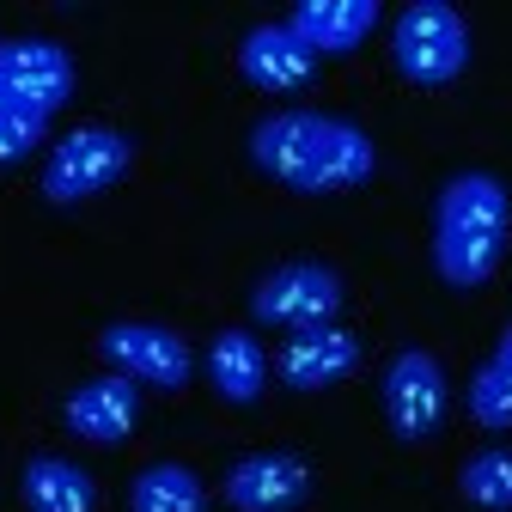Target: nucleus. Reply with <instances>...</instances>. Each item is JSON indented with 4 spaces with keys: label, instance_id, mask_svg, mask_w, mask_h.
Segmentation results:
<instances>
[{
    "label": "nucleus",
    "instance_id": "2",
    "mask_svg": "<svg viewBox=\"0 0 512 512\" xmlns=\"http://www.w3.org/2000/svg\"><path fill=\"white\" fill-rule=\"evenodd\" d=\"M512 232V196L494 171H452L433 196V269L445 287H482L500 269Z\"/></svg>",
    "mask_w": 512,
    "mask_h": 512
},
{
    "label": "nucleus",
    "instance_id": "3",
    "mask_svg": "<svg viewBox=\"0 0 512 512\" xmlns=\"http://www.w3.org/2000/svg\"><path fill=\"white\" fill-rule=\"evenodd\" d=\"M391 61L409 86H452L470 68V25L452 0H409L391 25Z\"/></svg>",
    "mask_w": 512,
    "mask_h": 512
},
{
    "label": "nucleus",
    "instance_id": "18",
    "mask_svg": "<svg viewBox=\"0 0 512 512\" xmlns=\"http://www.w3.org/2000/svg\"><path fill=\"white\" fill-rule=\"evenodd\" d=\"M458 494L470 506H482V512H512V452H506V445H488V452L464 458Z\"/></svg>",
    "mask_w": 512,
    "mask_h": 512
},
{
    "label": "nucleus",
    "instance_id": "16",
    "mask_svg": "<svg viewBox=\"0 0 512 512\" xmlns=\"http://www.w3.org/2000/svg\"><path fill=\"white\" fill-rule=\"evenodd\" d=\"M128 512H208V494H202V476L189 464H147L128 488Z\"/></svg>",
    "mask_w": 512,
    "mask_h": 512
},
{
    "label": "nucleus",
    "instance_id": "9",
    "mask_svg": "<svg viewBox=\"0 0 512 512\" xmlns=\"http://www.w3.org/2000/svg\"><path fill=\"white\" fill-rule=\"evenodd\" d=\"M220 494L232 512H299L311 500V464L299 452H244Z\"/></svg>",
    "mask_w": 512,
    "mask_h": 512
},
{
    "label": "nucleus",
    "instance_id": "8",
    "mask_svg": "<svg viewBox=\"0 0 512 512\" xmlns=\"http://www.w3.org/2000/svg\"><path fill=\"white\" fill-rule=\"evenodd\" d=\"M378 403H384V421L403 445H421L439 433L445 421V366L439 354L427 348H403L384 366V384H378Z\"/></svg>",
    "mask_w": 512,
    "mask_h": 512
},
{
    "label": "nucleus",
    "instance_id": "14",
    "mask_svg": "<svg viewBox=\"0 0 512 512\" xmlns=\"http://www.w3.org/2000/svg\"><path fill=\"white\" fill-rule=\"evenodd\" d=\"M19 500H25V512H98L92 476L61 452H37L19 470Z\"/></svg>",
    "mask_w": 512,
    "mask_h": 512
},
{
    "label": "nucleus",
    "instance_id": "7",
    "mask_svg": "<svg viewBox=\"0 0 512 512\" xmlns=\"http://www.w3.org/2000/svg\"><path fill=\"white\" fill-rule=\"evenodd\" d=\"M98 354L135 384H159V391H183L196 378V354L189 342L165 324H147V317H116L98 336Z\"/></svg>",
    "mask_w": 512,
    "mask_h": 512
},
{
    "label": "nucleus",
    "instance_id": "13",
    "mask_svg": "<svg viewBox=\"0 0 512 512\" xmlns=\"http://www.w3.org/2000/svg\"><path fill=\"white\" fill-rule=\"evenodd\" d=\"M378 19H384L378 0H299L287 13V31L311 55H348L378 31Z\"/></svg>",
    "mask_w": 512,
    "mask_h": 512
},
{
    "label": "nucleus",
    "instance_id": "17",
    "mask_svg": "<svg viewBox=\"0 0 512 512\" xmlns=\"http://www.w3.org/2000/svg\"><path fill=\"white\" fill-rule=\"evenodd\" d=\"M470 421L488 433L512 427V324L500 330L488 366H476V378H470Z\"/></svg>",
    "mask_w": 512,
    "mask_h": 512
},
{
    "label": "nucleus",
    "instance_id": "11",
    "mask_svg": "<svg viewBox=\"0 0 512 512\" xmlns=\"http://www.w3.org/2000/svg\"><path fill=\"white\" fill-rule=\"evenodd\" d=\"M354 366H360V336L342 330V324L287 336V348L275 360V372H281L287 391H330V384H342Z\"/></svg>",
    "mask_w": 512,
    "mask_h": 512
},
{
    "label": "nucleus",
    "instance_id": "4",
    "mask_svg": "<svg viewBox=\"0 0 512 512\" xmlns=\"http://www.w3.org/2000/svg\"><path fill=\"white\" fill-rule=\"evenodd\" d=\"M128 165H135V141H128L122 128H110V122H92V128H74V135H61L49 147L37 183H43V202L74 208V202L104 196L110 183H122Z\"/></svg>",
    "mask_w": 512,
    "mask_h": 512
},
{
    "label": "nucleus",
    "instance_id": "12",
    "mask_svg": "<svg viewBox=\"0 0 512 512\" xmlns=\"http://www.w3.org/2000/svg\"><path fill=\"white\" fill-rule=\"evenodd\" d=\"M238 74L256 92H299V86L317 80V55L287 31V19L281 25H256L238 43Z\"/></svg>",
    "mask_w": 512,
    "mask_h": 512
},
{
    "label": "nucleus",
    "instance_id": "10",
    "mask_svg": "<svg viewBox=\"0 0 512 512\" xmlns=\"http://www.w3.org/2000/svg\"><path fill=\"white\" fill-rule=\"evenodd\" d=\"M61 421H68V433H80L86 445H122L141 421L135 378H122V372L86 378L80 391H68V403H61Z\"/></svg>",
    "mask_w": 512,
    "mask_h": 512
},
{
    "label": "nucleus",
    "instance_id": "1",
    "mask_svg": "<svg viewBox=\"0 0 512 512\" xmlns=\"http://www.w3.org/2000/svg\"><path fill=\"white\" fill-rule=\"evenodd\" d=\"M250 159L263 177L299 189V196H342L372 183L378 147L354 116L336 110H275L250 128Z\"/></svg>",
    "mask_w": 512,
    "mask_h": 512
},
{
    "label": "nucleus",
    "instance_id": "19",
    "mask_svg": "<svg viewBox=\"0 0 512 512\" xmlns=\"http://www.w3.org/2000/svg\"><path fill=\"white\" fill-rule=\"evenodd\" d=\"M43 116H19V110H0V171L7 165H25L37 147H43Z\"/></svg>",
    "mask_w": 512,
    "mask_h": 512
},
{
    "label": "nucleus",
    "instance_id": "6",
    "mask_svg": "<svg viewBox=\"0 0 512 512\" xmlns=\"http://www.w3.org/2000/svg\"><path fill=\"white\" fill-rule=\"evenodd\" d=\"M74 55L49 37H0V110L55 116L74 98Z\"/></svg>",
    "mask_w": 512,
    "mask_h": 512
},
{
    "label": "nucleus",
    "instance_id": "5",
    "mask_svg": "<svg viewBox=\"0 0 512 512\" xmlns=\"http://www.w3.org/2000/svg\"><path fill=\"white\" fill-rule=\"evenodd\" d=\"M342 299H348L342 275H336L330 263H317V256H299V263H281V269H269L263 281H256L250 317H256V324H269V330L299 336V330L336 324Z\"/></svg>",
    "mask_w": 512,
    "mask_h": 512
},
{
    "label": "nucleus",
    "instance_id": "15",
    "mask_svg": "<svg viewBox=\"0 0 512 512\" xmlns=\"http://www.w3.org/2000/svg\"><path fill=\"white\" fill-rule=\"evenodd\" d=\"M208 378H214V391L226 403H256V397H263V384H269L263 342H256L250 330H220L214 348H208Z\"/></svg>",
    "mask_w": 512,
    "mask_h": 512
}]
</instances>
